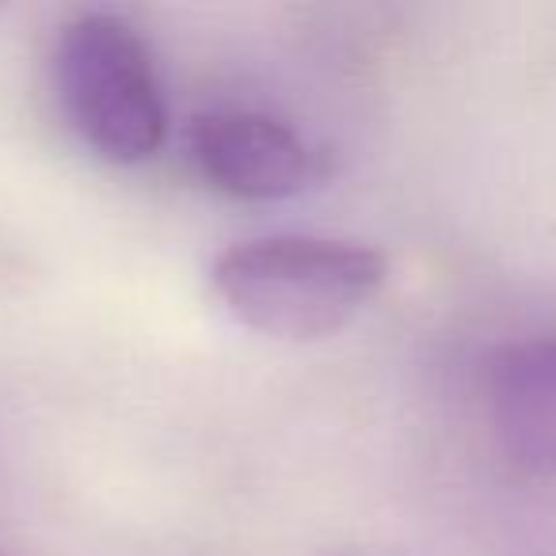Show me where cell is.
<instances>
[{
  "label": "cell",
  "instance_id": "3",
  "mask_svg": "<svg viewBox=\"0 0 556 556\" xmlns=\"http://www.w3.org/2000/svg\"><path fill=\"white\" fill-rule=\"evenodd\" d=\"M191 153L210 187L248 202L290 199L320 179V156L287 123L252 111L202 115Z\"/></svg>",
  "mask_w": 556,
  "mask_h": 556
},
{
  "label": "cell",
  "instance_id": "2",
  "mask_svg": "<svg viewBox=\"0 0 556 556\" xmlns=\"http://www.w3.org/2000/svg\"><path fill=\"white\" fill-rule=\"evenodd\" d=\"M58 100L96 156L141 164L168 138L161 80L146 39L111 12H80L62 27L54 47Z\"/></svg>",
  "mask_w": 556,
  "mask_h": 556
},
{
  "label": "cell",
  "instance_id": "1",
  "mask_svg": "<svg viewBox=\"0 0 556 556\" xmlns=\"http://www.w3.org/2000/svg\"><path fill=\"white\" fill-rule=\"evenodd\" d=\"M214 290L229 313L270 340L336 336L386 282V255L355 240L263 237L225 248Z\"/></svg>",
  "mask_w": 556,
  "mask_h": 556
},
{
  "label": "cell",
  "instance_id": "4",
  "mask_svg": "<svg viewBox=\"0 0 556 556\" xmlns=\"http://www.w3.org/2000/svg\"><path fill=\"white\" fill-rule=\"evenodd\" d=\"M500 450L526 472H556V332L495 351L484 378Z\"/></svg>",
  "mask_w": 556,
  "mask_h": 556
}]
</instances>
